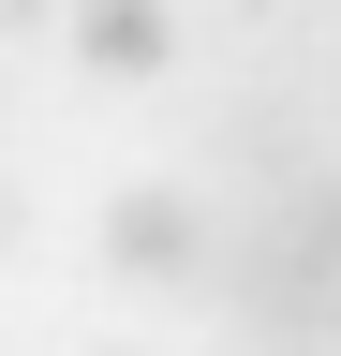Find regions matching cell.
<instances>
[{
    "mask_svg": "<svg viewBox=\"0 0 341 356\" xmlns=\"http://www.w3.org/2000/svg\"><path fill=\"white\" fill-rule=\"evenodd\" d=\"M208 297L238 312L252 356H341V222H326V178L282 193V208H252V222H223Z\"/></svg>",
    "mask_w": 341,
    "mask_h": 356,
    "instance_id": "obj_1",
    "label": "cell"
},
{
    "mask_svg": "<svg viewBox=\"0 0 341 356\" xmlns=\"http://www.w3.org/2000/svg\"><path fill=\"white\" fill-rule=\"evenodd\" d=\"M104 267L119 282H208V267H223V222H208L178 178H119L104 193Z\"/></svg>",
    "mask_w": 341,
    "mask_h": 356,
    "instance_id": "obj_2",
    "label": "cell"
},
{
    "mask_svg": "<svg viewBox=\"0 0 341 356\" xmlns=\"http://www.w3.org/2000/svg\"><path fill=\"white\" fill-rule=\"evenodd\" d=\"M163 44H178V30H163L149 0H104V15H74V60H90V74H163Z\"/></svg>",
    "mask_w": 341,
    "mask_h": 356,
    "instance_id": "obj_3",
    "label": "cell"
},
{
    "mask_svg": "<svg viewBox=\"0 0 341 356\" xmlns=\"http://www.w3.org/2000/svg\"><path fill=\"white\" fill-rule=\"evenodd\" d=\"M15 238H30V193H15V178H0V252H15Z\"/></svg>",
    "mask_w": 341,
    "mask_h": 356,
    "instance_id": "obj_4",
    "label": "cell"
},
{
    "mask_svg": "<svg viewBox=\"0 0 341 356\" xmlns=\"http://www.w3.org/2000/svg\"><path fill=\"white\" fill-rule=\"evenodd\" d=\"M326 222H341V163H326Z\"/></svg>",
    "mask_w": 341,
    "mask_h": 356,
    "instance_id": "obj_5",
    "label": "cell"
}]
</instances>
